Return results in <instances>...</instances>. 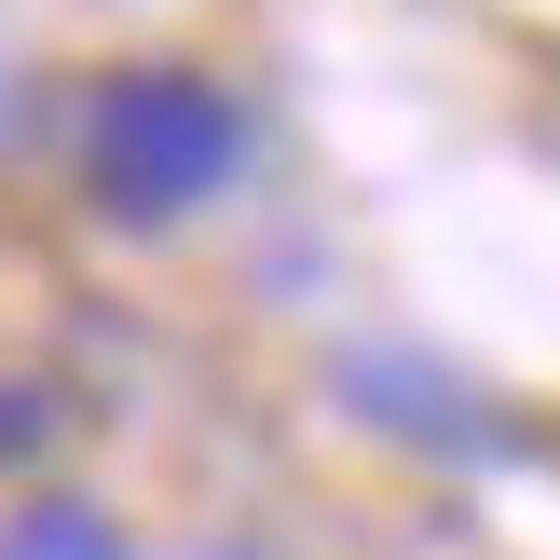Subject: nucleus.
<instances>
[{"label":"nucleus","instance_id":"obj_1","mask_svg":"<svg viewBox=\"0 0 560 560\" xmlns=\"http://www.w3.org/2000/svg\"><path fill=\"white\" fill-rule=\"evenodd\" d=\"M246 96L219 69H191V55H124V69L82 82L69 109V151H82V191H96L124 233H164V219L219 206V191L246 178Z\"/></svg>","mask_w":560,"mask_h":560},{"label":"nucleus","instance_id":"obj_2","mask_svg":"<svg viewBox=\"0 0 560 560\" xmlns=\"http://www.w3.org/2000/svg\"><path fill=\"white\" fill-rule=\"evenodd\" d=\"M328 383H342V410H355L370 438H397V452H438V465H465V452H492V438H506V424H492V410L465 397L452 370H438V355H410V342H355Z\"/></svg>","mask_w":560,"mask_h":560},{"label":"nucleus","instance_id":"obj_3","mask_svg":"<svg viewBox=\"0 0 560 560\" xmlns=\"http://www.w3.org/2000/svg\"><path fill=\"white\" fill-rule=\"evenodd\" d=\"M0 560H137V534L96 492H27V506L0 520Z\"/></svg>","mask_w":560,"mask_h":560},{"label":"nucleus","instance_id":"obj_4","mask_svg":"<svg viewBox=\"0 0 560 560\" xmlns=\"http://www.w3.org/2000/svg\"><path fill=\"white\" fill-rule=\"evenodd\" d=\"M55 438H69V397L55 383H0V465H42Z\"/></svg>","mask_w":560,"mask_h":560}]
</instances>
